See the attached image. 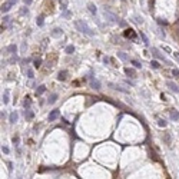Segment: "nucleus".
Returning <instances> with one entry per match:
<instances>
[{"mask_svg":"<svg viewBox=\"0 0 179 179\" xmlns=\"http://www.w3.org/2000/svg\"><path fill=\"white\" fill-rule=\"evenodd\" d=\"M75 26H76V29L79 30L80 33H83V34H88V36H95V32L90 29L88 26V23L83 22V20H76L75 22Z\"/></svg>","mask_w":179,"mask_h":179,"instance_id":"obj_1","label":"nucleus"},{"mask_svg":"<svg viewBox=\"0 0 179 179\" xmlns=\"http://www.w3.org/2000/svg\"><path fill=\"white\" fill-rule=\"evenodd\" d=\"M103 15H105V17L109 20V22H112V23H117L119 22V17H117L115 13H112L110 10H108V9L105 7V10H103Z\"/></svg>","mask_w":179,"mask_h":179,"instance_id":"obj_2","label":"nucleus"},{"mask_svg":"<svg viewBox=\"0 0 179 179\" xmlns=\"http://www.w3.org/2000/svg\"><path fill=\"white\" fill-rule=\"evenodd\" d=\"M152 55H153L156 59H159V60L165 62L166 65H171V62H169V60H166V57H165V56L162 55L161 52H159V49H156V47H152Z\"/></svg>","mask_w":179,"mask_h":179,"instance_id":"obj_3","label":"nucleus"},{"mask_svg":"<svg viewBox=\"0 0 179 179\" xmlns=\"http://www.w3.org/2000/svg\"><path fill=\"white\" fill-rule=\"evenodd\" d=\"M60 116V112H59L57 109H55V110H52L50 113H49V122H55L57 117Z\"/></svg>","mask_w":179,"mask_h":179,"instance_id":"obj_4","label":"nucleus"},{"mask_svg":"<svg viewBox=\"0 0 179 179\" xmlns=\"http://www.w3.org/2000/svg\"><path fill=\"white\" fill-rule=\"evenodd\" d=\"M166 86H168V88L171 89L172 92H176V93H179V86H178L176 83H173V82L168 80V82H166Z\"/></svg>","mask_w":179,"mask_h":179,"instance_id":"obj_5","label":"nucleus"},{"mask_svg":"<svg viewBox=\"0 0 179 179\" xmlns=\"http://www.w3.org/2000/svg\"><path fill=\"white\" fill-rule=\"evenodd\" d=\"M123 34H125V37H130L132 40H135V39H136V33L133 32L132 29H126Z\"/></svg>","mask_w":179,"mask_h":179,"instance_id":"obj_6","label":"nucleus"},{"mask_svg":"<svg viewBox=\"0 0 179 179\" xmlns=\"http://www.w3.org/2000/svg\"><path fill=\"white\" fill-rule=\"evenodd\" d=\"M90 85L93 89H100V82L98 80V79H95V77H92L90 79Z\"/></svg>","mask_w":179,"mask_h":179,"instance_id":"obj_7","label":"nucleus"},{"mask_svg":"<svg viewBox=\"0 0 179 179\" xmlns=\"http://www.w3.org/2000/svg\"><path fill=\"white\" fill-rule=\"evenodd\" d=\"M63 34V30L60 29V27H56V29H53V32H52V36L53 37H60Z\"/></svg>","mask_w":179,"mask_h":179,"instance_id":"obj_8","label":"nucleus"},{"mask_svg":"<svg viewBox=\"0 0 179 179\" xmlns=\"http://www.w3.org/2000/svg\"><path fill=\"white\" fill-rule=\"evenodd\" d=\"M171 119L172 121H179V112L178 110H175V109H171Z\"/></svg>","mask_w":179,"mask_h":179,"instance_id":"obj_9","label":"nucleus"},{"mask_svg":"<svg viewBox=\"0 0 179 179\" xmlns=\"http://www.w3.org/2000/svg\"><path fill=\"white\" fill-rule=\"evenodd\" d=\"M109 86H112L113 89H116V90H119V92H122V93H128V89H125V88H122V86H119V85H113V83H109Z\"/></svg>","mask_w":179,"mask_h":179,"instance_id":"obj_10","label":"nucleus"},{"mask_svg":"<svg viewBox=\"0 0 179 179\" xmlns=\"http://www.w3.org/2000/svg\"><path fill=\"white\" fill-rule=\"evenodd\" d=\"M11 6H13V4L11 3H9V2H6V3L3 4V6H2V13H7L9 10H10L11 9Z\"/></svg>","mask_w":179,"mask_h":179,"instance_id":"obj_11","label":"nucleus"},{"mask_svg":"<svg viewBox=\"0 0 179 179\" xmlns=\"http://www.w3.org/2000/svg\"><path fill=\"white\" fill-rule=\"evenodd\" d=\"M25 117L27 119V121H32L33 117H34V113H33L30 109H26V110H25Z\"/></svg>","mask_w":179,"mask_h":179,"instance_id":"obj_12","label":"nucleus"},{"mask_svg":"<svg viewBox=\"0 0 179 179\" xmlns=\"http://www.w3.org/2000/svg\"><path fill=\"white\" fill-rule=\"evenodd\" d=\"M9 95H10V92H9V89H6V90L3 92V103L4 105H7L9 100H10V99H9Z\"/></svg>","mask_w":179,"mask_h":179,"instance_id":"obj_13","label":"nucleus"},{"mask_svg":"<svg viewBox=\"0 0 179 179\" xmlns=\"http://www.w3.org/2000/svg\"><path fill=\"white\" fill-rule=\"evenodd\" d=\"M44 92H46V86H44V85H42V86H39V88L36 89V96L43 95Z\"/></svg>","mask_w":179,"mask_h":179,"instance_id":"obj_14","label":"nucleus"},{"mask_svg":"<svg viewBox=\"0 0 179 179\" xmlns=\"http://www.w3.org/2000/svg\"><path fill=\"white\" fill-rule=\"evenodd\" d=\"M66 76H67V70H62V72H59V75H57V80H65Z\"/></svg>","mask_w":179,"mask_h":179,"instance_id":"obj_15","label":"nucleus"},{"mask_svg":"<svg viewBox=\"0 0 179 179\" xmlns=\"http://www.w3.org/2000/svg\"><path fill=\"white\" fill-rule=\"evenodd\" d=\"M30 105H32V100H30V96H26L25 98V102H23V106H25V109H29Z\"/></svg>","mask_w":179,"mask_h":179,"instance_id":"obj_16","label":"nucleus"},{"mask_svg":"<svg viewBox=\"0 0 179 179\" xmlns=\"http://www.w3.org/2000/svg\"><path fill=\"white\" fill-rule=\"evenodd\" d=\"M9 122H10V123L17 122V113H16V112H11V113H10V116H9Z\"/></svg>","mask_w":179,"mask_h":179,"instance_id":"obj_17","label":"nucleus"},{"mask_svg":"<svg viewBox=\"0 0 179 179\" xmlns=\"http://www.w3.org/2000/svg\"><path fill=\"white\" fill-rule=\"evenodd\" d=\"M88 9H89V11H90L92 15H96V11H98V9H96V6L93 3H89L88 4Z\"/></svg>","mask_w":179,"mask_h":179,"instance_id":"obj_18","label":"nucleus"},{"mask_svg":"<svg viewBox=\"0 0 179 179\" xmlns=\"http://www.w3.org/2000/svg\"><path fill=\"white\" fill-rule=\"evenodd\" d=\"M6 50L10 52V53H16V52H17V46H16V44H9L7 47H6Z\"/></svg>","mask_w":179,"mask_h":179,"instance_id":"obj_19","label":"nucleus"},{"mask_svg":"<svg viewBox=\"0 0 179 179\" xmlns=\"http://www.w3.org/2000/svg\"><path fill=\"white\" fill-rule=\"evenodd\" d=\"M125 72H126V75H128V76H130V77H135L136 76L135 70L130 69V67H126V69H125Z\"/></svg>","mask_w":179,"mask_h":179,"instance_id":"obj_20","label":"nucleus"},{"mask_svg":"<svg viewBox=\"0 0 179 179\" xmlns=\"http://www.w3.org/2000/svg\"><path fill=\"white\" fill-rule=\"evenodd\" d=\"M65 52L67 53V55H72V53L75 52V46H73V44H69V46H66Z\"/></svg>","mask_w":179,"mask_h":179,"instance_id":"obj_21","label":"nucleus"},{"mask_svg":"<svg viewBox=\"0 0 179 179\" xmlns=\"http://www.w3.org/2000/svg\"><path fill=\"white\" fill-rule=\"evenodd\" d=\"M56 100H57V95H56V93H53V95H50V98L47 99V102L50 103V105H53V103H55Z\"/></svg>","mask_w":179,"mask_h":179,"instance_id":"obj_22","label":"nucleus"},{"mask_svg":"<svg viewBox=\"0 0 179 179\" xmlns=\"http://www.w3.org/2000/svg\"><path fill=\"white\" fill-rule=\"evenodd\" d=\"M36 25L37 26H43L44 25V16H39V17L36 19Z\"/></svg>","mask_w":179,"mask_h":179,"instance_id":"obj_23","label":"nucleus"},{"mask_svg":"<svg viewBox=\"0 0 179 179\" xmlns=\"http://www.w3.org/2000/svg\"><path fill=\"white\" fill-rule=\"evenodd\" d=\"M158 126H161V128H165V126H166V121L159 117V119H158Z\"/></svg>","mask_w":179,"mask_h":179,"instance_id":"obj_24","label":"nucleus"},{"mask_svg":"<svg viewBox=\"0 0 179 179\" xmlns=\"http://www.w3.org/2000/svg\"><path fill=\"white\" fill-rule=\"evenodd\" d=\"M132 65L135 66L136 69H140V67H142V63H140V62H138V60H132Z\"/></svg>","mask_w":179,"mask_h":179,"instance_id":"obj_25","label":"nucleus"},{"mask_svg":"<svg viewBox=\"0 0 179 179\" xmlns=\"http://www.w3.org/2000/svg\"><path fill=\"white\" fill-rule=\"evenodd\" d=\"M150 66H152V67H153V69H159V62H156V60H152V62H150Z\"/></svg>","mask_w":179,"mask_h":179,"instance_id":"obj_26","label":"nucleus"},{"mask_svg":"<svg viewBox=\"0 0 179 179\" xmlns=\"http://www.w3.org/2000/svg\"><path fill=\"white\" fill-rule=\"evenodd\" d=\"M165 142H166V145H168V146H171V136L168 135V133H166V135H165Z\"/></svg>","mask_w":179,"mask_h":179,"instance_id":"obj_27","label":"nucleus"},{"mask_svg":"<svg viewBox=\"0 0 179 179\" xmlns=\"http://www.w3.org/2000/svg\"><path fill=\"white\" fill-rule=\"evenodd\" d=\"M40 65H42V60H40V59H36V60L33 62V66H34V67H40Z\"/></svg>","mask_w":179,"mask_h":179,"instance_id":"obj_28","label":"nucleus"},{"mask_svg":"<svg viewBox=\"0 0 179 179\" xmlns=\"http://www.w3.org/2000/svg\"><path fill=\"white\" fill-rule=\"evenodd\" d=\"M117 56H119L122 60H128V57H126V55H125L123 52H119V53H117Z\"/></svg>","mask_w":179,"mask_h":179,"instance_id":"obj_29","label":"nucleus"},{"mask_svg":"<svg viewBox=\"0 0 179 179\" xmlns=\"http://www.w3.org/2000/svg\"><path fill=\"white\" fill-rule=\"evenodd\" d=\"M140 37H142V39H143V43H145V44H146V46H148V44H149V40H148V37L145 36L143 33H140Z\"/></svg>","mask_w":179,"mask_h":179,"instance_id":"obj_30","label":"nucleus"},{"mask_svg":"<svg viewBox=\"0 0 179 179\" xmlns=\"http://www.w3.org/2000/svg\"><path fill=\"white\" fill-rule=\"evenodd\" d=\"M26 73H27V77H29V79H33V70L32 69H27Z\"/></svg>","mask_w":179,"mask_h":179,"instance_id":"obj_31","label":"nucleus"},{"mask_svg":"<svg viewBox=\"0 0 179 179\" xmlns=\"http://www.w3.org/2000/svg\"><path fill=\"white\" fill-rule=\"evenodd\" d=\"M11 140H13V143H15V145H19V142H20V138H19V136H13V139H11Z\"/></svg>","mask_w":179,"mask_h":179,"instance_id":"obj_32","label":"nucleus"},{"mask_svg":"<svg viewBox=\"0 0 179 179\" xmlns=\"http://www.w3.org/2000/svg\"><path fill=\"white\" fill-rule=\"evenodd\" d=\"M2 152H3V153H6V155H7L9 152H10V150H9V148H7V146H2Z\"/></svg>","mask_w":179,"mask_h":179,"instance_id":"obj_33","label":"nucleus"},{"mask_svg":"<svg viewBox=\"0 0 179 179\" xmlns=\"http://www.w3.org/2000/svg\"><path fill=\"white\" fill-rule=\"evenodd\" d=\"M172 75H173L175 77H179V70L178 69H173V70H172Z\"/></svg>","mask_w":179,"mask_h":179,"instance_id":"obj_34","label":"nucleus"},{"mask_svg":"<svg viewBox=\"0 0 179 179\" xmlns=\"http://www.w3.org/2000/svg\"><path fill=\"white\" fill-rule=\"evenodd\" d=\"M135 19H136V22H138V23H143V19H142V17H139V16H136Z\"/></svg>","mask_w":179,"mask_h":179,"instance_id":"obj_35","label":"nucleus"},{"mask_svg":"<svg viewBox=\"0 0 179 179\" xmlns=\"http://www.w3.org/2000/svg\"><path fill=\"white\" fill-rule=\"evenodd\" d=\"M33 0H25V6H30Z\"/></svg>","mask_w":179,"mask_h":179,"instance_id":"obj_36","label":"nucleus"},{"mask_svg":"<svg viewBox=\"0 0 179 179\" xmlns=\"http://www.w3.org/2000/svg\"><path fill=\"white\" fill-rule=\"evenodd\" d=\"M27 11H29V9H27V7H23L22 9V15H25V13H27Z\"/></svg>","mask_w":179,"mask_h":179,"instance_id":"obj_37","label":"nucleus"},{"mask_svg":"<svg viewBox=\"0 0 179 179\" xmlns=\"http://www.w3.org/2000/svg\"><path fill=\"white\" fill-rule=\"evenodd\" d=\"M63 16H65V17H69V16H70V13H69V11H63Z\"/></svg>","mask_w":179,"mask_h":179,"instance_id":"obj_38","label":"nucleus"},{"mask_svg":"<svg viewBox=\"0 0 179 179\" xmlns=\"http://www.w3.org/2000/svg\"><path fill=\"white\" fill-rule=\"evenodd\" d=\"M103 62H105V63H109L110 59H109V57H103Z\"/></svg>","mask_w":179,"mask_h":179,"instance_id":"obj_39","label":"nucleus"},{"mask_svg":"<svg viewBox=\"0 0 179 179\" xmlns=\"http://www.w3.org/2000/svg\"><path fill=\"white\" fill-rule=\"evenodd\" d=\"M9 20H10V17H3V22L4 23H9Z\"/></svg>","mask_w":179,"mask_h":179,"instance_id":"obj_40","label":"nucleus"},{"mask_svg":"<svg viewBox=\"0 0 179 179\" xmlns=\"http://www.w3.org/2000/svg\"><path fill=\"white\" fill-rule=\"evenodd\" d=\"M7 2H9V3H11V4H15L16 2H17V0H7Z\"/></svg>","mask_w":179,"mask_h":179,"instance_id":"obj_41","label":"nucleus"},{"mask_svg":"<svg viewBox=\"0 0 179 179\" xmlns=\"http://www.w3.org/2000/svg\"><path fill=\"white\" fill-rule=\"evenodd\" d=\"M178 60H179V57H178Z\"/></svg>","mask_w":179,"mask_h":179,"instance_id":"obj_42","label":"nucleus"}]
</instances>
